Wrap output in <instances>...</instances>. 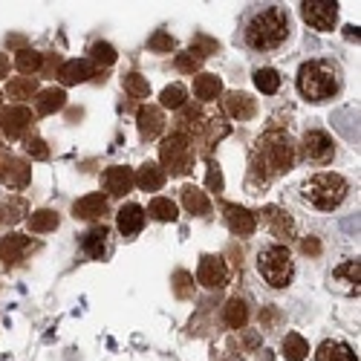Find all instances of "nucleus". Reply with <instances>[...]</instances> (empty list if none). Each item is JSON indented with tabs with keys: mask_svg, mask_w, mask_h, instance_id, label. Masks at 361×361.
<instances>
[{
	"mask_svg": "<svg viewBox=\"0 0 361 361\" xmlns=\"http://www.w3.org/2000/svg\"><path fill=\"white\" fill-rule=\"evenodd\" d=\"M289 35V15L283 9H266L252 18L246 29V41L255 49H278Z\"/></svg>",
	"mask_w": 361,
	"mask_h": 361,
	"instance_id": "obj_1",
	"label": "nucleus"
},
{
	"mask_svg": "<svg viewBox=\"0 0 361 361\" xmlns=\"http://www.w3.org/2000/svg\"><path fill=\"white\" fill-rule=\"evenodd\" d=\"M298 90L304 93L310 102H326L336 96L338 81H336V70L326 61H310L300 67L298 73Z\"/></svg>",
	"mask_w": 361,
	"mask_h": 361,
	"instance_id": "obj_2",
	"label": "nucleus"
},
{
	"mask_svg": "<svg viewBox=\"0 0 361 361\" xmlns=\"http://www.w3.org/2000/svg\"><path fill=\"white\" fill-rule=\"evenodd\" d=\"M347 179L338 176V173H315L310 183L304 185V197L321 208V212H333V208H338L347 197Z\"/></svg>",
	"mask_w": 361,
	"mask_h": 361,
	"instance_id": "obj_3",
	"label": "nucleus"
},
{
	"mask_svg": "<svg viewBox=\"0 0 361 361\" xmlns=\"http://www.w3.org/2000/svg\"><path fill=\"white\" fill-rule=\"evenodd\" d=\"M257 269L266 278V283L275 286V289H286L292 283V275H295V263H292V255H289L286 246L263 249L260 257H257Z\"/></svg>",
	"mask_w": 361,
	"mask_h": 361,
	"instance_id": "obj_4",
	"label": "nucleus"
},
{
	"mask_svg": "<svg viewBox=\"0 0 361 361\" xmlns=\"http://www.w3.org/2000/svg\"><path fill=\"white\" fill-rule=\"evenodd\" d=\"M162 165L171 171V173H188L191 171V162H194V154H191V145L185 139V133H173L165 139L162 150Z\"/></svg>",
	"mask_w": 361,
	"mask_h": 361,
	"instance_id": "obj_5",
	"label": "nucleus"
},
{
	"mask_svg": "<svg viewBox=\"0 0 361 361\" xmlns=\"http://www.w3.org/2000/svg\"><path fill=\"white\" fill-rule=\"evenodd\" d=\"M260 145H266V147H263V157H266L269 168H272L275 173L292 168V162H295V147H292L289 136H272V139H266V142H260Z\"/></svg>",
	"mask_w": 361,
	"mask_h": 361,
	"instance_id": "obj_6",
	"label": "nucleus"
},
{
	"mask_svg": "<svg viewBox=\"0 0 361 361\" xmlns=\"http://www.w3.org/2000/svg\"><path fill=\"white\" fill-rule=\"evenodd\" d=\"M197 281L208 289H220L228 283V266L223 257H202L197 269Z\"/></svg>",
	"mask_w": 361,
	"mask_h": 361,
	"instance_id": "obj_7",
	"label": "nucleus"
},
{
	"mask_svg": "<svg viewBox=\"0 0 361 361\" xmlns=\"http://www.w3.org/2000/svg\"><path fill=\"white\" fill-rule=\"evenodd\" d=\"M300 12H304V20L310 26L321 29V32H329L338 20V6L336 4H304Z\"/></svg>",
	"mask_w": 361,
	"mask_h": 361,
	"instance_id": "obj_8",
	"label": "nucleus"
},
{
	"mask_svg": "<svg viewBox=\"0 0 361 361\" xmlns=\"http://www.w3.org/2000/svg\"><path fill=\"white\" fill-rule=\"evenodd\" d=\"M29 125H32V113H29L26 107H6L4 113H0V128H4V133L9 139H18L29 130Z\"/></svg>",
	"mask_w": 361,
	"mask_h": 361,
	"instance_id": "obj_9",
	"label": "nucleus"
},
{
	"mask_svg": "<svg viewBox=\"0 0 361 361\" xmlns=\"http://www.w3.org/2000/svg\"><path fill=\"white\" fill-rule=\"evenodd\" d=\"M29 179H32V171H29V165L23 159H6L4 165H0V183H4L6 188H12V191L26 188Z\"/></svg>",
	"mask_w": 361,
	"mask_h": 361,
	"instance_id": "obj_10",
	"label": "nucleus"
},
{
	"mask_svg": "<svg viewBox=\"0 0 361 361\" xmlns=\"http://www.w3.org/2000/svg\"><path fill=\"white\" fill-rule=\"evenodd\" d=\"M102 185L113 197H125L133 188V171L130 168H122V165H113V168H107L102 173Z\"/></svg>",
	"mask_w": 361,
	"mask_h": 361,
	"instance_id": "obj_11",
	"label": "nucleus"
},
{
	"mask_svg": "<svg viewBox=\"0 0 361 361\" xmlns=\"http://www.w3.org/2000/svg\"><path fill=\"white\" fill-rule=\"evenodd\" d=\"M304 150H307V157L312 162H329L336 154V147H333V139H329L324 130H310L304 136Z\"/></svg>",
	"mask_w": 361,
	"mask_h": 361,
	"instance_id": "obj_12",
	"label": "nucleus"
},
{
	"mask_svg": "<svg viewBox=\"0 0 361 361\" xmlns=\"http://www.w3.org/2000/svg\"><path fill=\"white\" fill-rule=\"evenodd\" d=\"M358 275H361V263L358 260H347V263H341L336 269L329 281H333L336 289H341L347 295H358Z\"/></svg>",
	"mask_w": 361,
	"mask_h": 361,
	"instance_id": "obj_13",
	"label": "nucleus"
},
{
	"mask_svg": "<svg viewBox=\"0 0 361 361\" xmlns=\"http://www.w3.org/2000/svg\"><path fill=\"white\" fill-rule=\"evenodd\" d=\"M139 133H142V139H157L159 133H162V128H165V116H162V110L159 107H154V104H147V107H142L139 110Z\"/></svg>",
	"mask_w": 361,
	"mask_h": 361,
	"instance_id": "obj_14",
	"label": "nucleus"
},
{
	"mask_svg": "<svg viewBox=\"0 0 361 361\" xmlns=\"http://www.w3.org/2000/svg\"><path fill=\"white\" fill-rule=\"evenodd\" d=\"M73 214L81 217V220H96V217H104L107 214V200L102 194H90V197H81L75 205H73Z\"/></svg>",
	"mask_w": 361,
	"mask_h": 361,
	"instance_id": "obj_15",
	"label": "nucleus"
},
{
	"mask_svg": "<svg viewBox=\"0 0 361 361\" xmlns=\"http://www.w3.org/2000/svg\"><path fill=\"white\" fill-rule=\"evenodd\" d=\"M226 223L240 237H249L255 231V214H249L246 208H240V205H226Z\"/></svg>",
	"mask_w": 361,
	"mask_h": 361,
	"instance_id": "obj_16",
	"label": "nucleus"
},
{
	"mask_svg": "<svg viewBox=\"0 0 361 361\" xmlns=\"http://www.w3.org/2000/svg\"><path fill=\"white\" fill-rule=\"evenodd\" d=\"M29 249H32V240L20 237V234H12V237H6L4 243H0V257H4L9 266H15V263L23 260V255H26Z\"/></svg>",
	"mask_w": 361,
	"mask_h": 361,
	"instance_id": "obj_17",
	"label": "nucleus"
},
{
	"mask_svg": "<svg viewBox=\"0 0 361 361\" xmlns=\"http://www.w3.org/2000/svg\"><path fill=\"white\" fill-rule=\"evenodd\" d=\"M142 226H145V212L142 208L136 202L122 205V212H118V231H122L125 237H133V234L142 231Z\"/></svg>",
	"mask_w": 361,
	"mask_h": 361,
	"instance_id": "obj_18",
	"label": "nucleus"
},
{
	"mask_svg": "<svg viewBox=\"0 0 361 361\" xmlns=\"http://www.w3.org/2000/svg\"><path fill=\"white\" fill-rule=\"evenodd\" d=\"M133 183H139L142 191H159L165 185V171L157 162H145L139 168V173L133 176Z\"/></svg>",
	"mask_w": 361,
	"mask_h": 361,
	"instance_id": "obj_19",
	"label": "nucleus"
},
{
	"mask_svg": "<svg viewBox=\"0 0 361 361\" xmlns=\"http://www.w3.org/2000/svg\"><path fill=\"white\" fill-rule=\"evenodd\" d=\"M226 110H228L234 118H240V122H246V118H252V116L257 113V104H255V99H252L249 93H231V96L226 99Z\"/></svg>",
	"mask_w": 361,
	"mask_h": 361,
	"instance_id": "obj_20",
	"label": "nucleus"
},
{
	"mask_svg": "<svg viewBox=\"0 0 361 361\" xmlns=\"http://www.w3.org/2000/svg\"><path fill=\"white\" fill-rule=\"evenodd\" d=\"M81 249H84L90 257L102 260V255H104V249H107V228H104V226L90 228V231L84 234V240H81Z\"/></svg>",
	"mask_w": 361,
	"mask_h": 361,
	"instance_id": "obj_21",
	"label": "nucleus"
},
{
	"mask_svg": "<svg viewBox=\"0 0 361 361\" xmlns=\"http://www.w3.org/2000/svg\"><path fill=\"white\" fill-rule=\"evenodd\" d=\"M183 205L188 208L191 214H197V217H205L208 212H212V202H208L205 191H200V188H194V185H185V188H183Z\"/></svg>",
	"mask_w": 361,
	"mask_h": 361,
	"instance_id": "obj_22",
	"label": "nucleus"
},
{
	"mask_svg": "<svg viewBox=\"0 0 361 361\" xmlns=\"http://www.w3.org/2000/svg\"><path fill=\"white\" fill-rule=\"evenodd\" d=\"M315 358H318V361H358L355 353H353L347 344H341V341H324V344L318 347Z\"/></svg>",
	"mask_w": 361,
	"mask_h": 361,
	"instance_id": "obj_23",
	"label": "nucleus"
},
{
	"mask_svg": "<svg viewBox=\"0 0 361 361\" xmlns=\"http://www.w3.org/2000/svg\"><path fill=\"white\" fill-rule=\"evenodd\" d=\"M194 93L202 102H214L223 93V81L217 75H197L194 78Z\"/></svg>",
	"mask_w": 361,
	"mask_h": 361,
	"instance_id": "obj_24",
	"label": "nucleus"
},
{
	"mask_svg": "<svg viewBox=\"0 0 361 361\" xmlns=\"http://www.w3.org/2000/svg\"><path fill=\"white\" fill-rule=\"evenodd\" d=\"M58 78H61V84H81V81H87L90 78V64L87 61H67V64H61V70H58Z\"/></svg>",
	"mask_w": 361,
	"mask_h": 361,
	"instance_id": "obj_25",
	"label": "nucleus"
},
{
	"mask_svg": "<svg viewBox=\"0 0 361 361\" xmlns=\"http://www.w3.org/2000/svg\"><path fill=\"white\" fill-rule=\"evenodd\" d=\"M64 104H67V93H64V90H44V93L38 96V102H35V107H38L41 116H49L55 110H61Z\"/></svg>",
	"mask_w": 361,
	"mask_h": 361,
	"instance_id": "obj_26",
	"label": "nucleus"
},
{
	"mask_svg": "<svg viewBox=\"0 0 361 361\" xmlns=\"http://www.w3.org/2000/svg\"><path fill=\"white\" fill-rule=\"evenodd\" d=\"M15 64H18L20 73L32 75V73H41V70H44V55L35 52V49H29V47H23V49L18 52V58H15Z\"/></svg>",
	"mask_w": 361,
	"mask_h": 361,
	"instance_id": "obj_27",
	"label": "nucleus"
},
{
	"mask_svg": "<svg viewBox=\"0 0 361 361\" xmlns=\"http://www.w3.org/2000/svg\"><path fill=\"white\" fill-rule=\"evenodd\" d=\"M35 90H38V81L32 75H20V78H12L9 81L6 93H9V99H32Z\"/></svg>",
	"mask_w": 361,
	"mask_h": 361,
	"instance_id": "obj_28",
	"label": "nucleus"
},
{
	"mask_svg": "<svg viewBox=\"0 0 361 361\" xmlns=\"http://www.w3.org/2000/svg\"><path fill=\"white\" fill-rule=\"evenodd\" d=\"M246 321H249V310H246L243 300H240V298L228 300V304H226V324H228L231 329H243Z\"/></svg>",
	"mask_w": 361,
	"mask_h": 361,
	"instance_id": "obj_29",
	"label": "nucleus"
},
{
	"mask_svg": "<svg viewBox=\"0 0 361 361\" xmlns=\"http://www.w3.org/2000/svg\"><path fill=\"white\" fill-rule=\"evenodd\" d=\"M307 353H310V344L300 338L298 333H289L283 338V355H286V361H304Z\"/></svg>",
	"mask_w": 361,
	"mask_h": 361,
	"instance_id": "obj_30",
	"label": "nucleus"
},
{
	"mask_svg": "<svg viewBox=\"0 0 361 361\" xmlns=\"http://www.w3.org/2000/svg\"><path fill=\"white\" fill-rule=\"evenodd\" d=\"M29 228H32L35 234L55 231V228H58V214L49 212V208H44V212H35L32 217H29Z\"/></svg>",
	"mask_w": 361,
	"mask_h": 361,
	"instance_id": "obj_31",
	"label": "nucleus"
},
{
	"mask_svg": "<svg viewBox=\"0 0 361 361\" xmlns=\"http://www.w3.org/2000/svg\"><path fill=\"white\" fill-rule=\"evenodd\" d=\"M147 214L154 217V220H162V223H173L176 220V205L171 200H165V197H157L154 202H150Z\"/></svg>",
	"mask_w": 361,
	"mask_h": 361,
	"instance_id": "obj_32",
	"label": "nucleus"
},
{
	"mask_svg": "<svg viewBox=\"0 0 361 361\" xmlns=\"http://www.w3.org/2000/svg\"><path fill=\"white\" fill-rule=\"evenodd\" d=\"M255 84H257V90L260 93H266V96H272V93H278V87H281V75L275 73V70H257L255 73Z\"/></svg>",
	"mask_w": 361,
	"mask_h": 361,
	"instance_id": "obj_33",
	"label": "nucleus"
},
{
	"mask_svg": "<svg viewBox=\"0 0 361 361\" xmlns=\"http://www.w3.org/2000/svg\"><path fill=\"white\" fill-rule=\"evenodd\" d=\"M125 90H128L130 99H150V84L139 73H128L125 75Z\"/></svg>",
	"mask_w": 361,
	"mask_h": 361,
	"instance_id": "obj_34",
	"label": "nucleus"
},
{
	"mask_svg": "<svg viewBox=\"0 0 361 361\" xmlns=\"http://www.w3.org/2000/svg\"><path fill=\"white\" fill-rule=\"evenodd\" d=\"M162 104L171 107V110H179V107L185 104V87H183V84L165 87V90H162Z\"/></svg>",
	"mask_w": 361,
	"mask_h": 361,
	"instance_id": "obj_35",
	"label": "nucleus"
},
{
	"mask_svg": "<svg viewBox=\"0 0 361 361\" xmlns=\"http://www.w3.org/2000/svg\"><path fill=\"white\" fill-rule=\"evenodd\" d=\"M266 214H269V220H272V228H275L278 237H292V228L295 226H292V220L283 212H278V208H269Z\"/></svg>",
	"mask_w": 361,
	"mask_h": 361,
	"instance_id": "obj_36",
	"label": "nucleus"
},
{
	"mask_svg": "<svg viewBox=\"0 0 361 361\" xmlns=\"http://www.w3.org/2000/svg\"><path fill=\"white\" fill-rule=\"evenodd\" d=\"M173 292H176V298H191L194 295V278L188 272H176L173 275Z\"/></svg>",
	"mask_w": 361,
	"mask_h": 361,
	"instance_id": "obj_37",
	"label": "nucleus"
},
{
	"mask_svg": "<svg viewBox=\"0 0 361 361\" xmlns=\"http://www.w3.org/2000/svg\"><path fill=\"white\" fill-rule=\"evenodd\" d=\"M220 47H217V41H212V38H205V35H200V38H194V44H191V55L197 52V58L202 61L205 55H212V52H217Z\"/></svg>",
	"mask_w": 361,
	"mask_h": 361,
	"instance_id": "obj_38",
	"label": "nucleus"
},
{
	"mask_svg": "<svg viewBox=\"0 0 361 361\" xmlns=\"http://www.w3.org/2000/svg\"><path fill=\"white\" fill-rule=\"evenodd\" d=\"M147 47L154 52H171L176 47V41L168 32H154V35H150V41H147Z\"/></svg>",
	"mask_w": 361,
	"mask_h": 361,
	"instance_id": "obj_39",
	"label": "nucleus"
},
{
	"mask_svg": "<svg viewBox=\"0 0 361 361\" xmlns=\"http://www.w3.org/2000/svg\"><path fill=\"white\" fill-rule=\"evenodd\" d=\"M90 52H93V58H96V61H102V64H113L116 61V49L107 41L93 44V49H90Z\"/></svg>",
	"mask_w": 361,
	"mask_h": 361,
	"instance_id": "obj_40",
	"label": "nucleus"
},
{
	"mask_svg": "<svg viewBox=\"0 0 361 361\" xmlns=\"http://www.w3.org/2000/svg\"><path fill=\"white\" fill-rule=\"evenodd\" d=\"M26 154L32 159H49V147H47L44 139H29L26 142Z\"/></svg>",
	"mask_w": 361,
	"mask_h": 361,
	"instance_id": "obj_41",
	"label": "nucleus"
},
{
	"mask_svg": "<svg viewBox=\"0 0 361 361\" xmlns=\"http://www.w3.org/2000/svg\"><path fill=\"white\" fill-rule=\"evenodd\" d=\"M176 67L183 70V73H197L200 70V58L197 55H191V52H183V55H176Z\"/></svg>",
	"mask_w": 361,
	"mask_h": 361,
	"instance_id": "obj_42",
	"label": "nucleus"
},
{
	"mask_svg": "<svg viewBox=\"0 0 361 361\" xmlns=\"http://www.w3.org/2000/svg\"><path fill=\"white\" fill-rule=\"evenodd\" d=\"M205 183H208V191H223V173L217 165H208V176H205Z\"/></svg>",
	"mask_w": 361,
	"mask_h": 361,
	"instance_id": "obj_43",
	"label": "nucleus"
},
{
	"mask_svg": "<svg viewBox=\"0 0 361 361\" xmlns=\"http://www.w3.org/2000/svg\"><path fill=\"white\" fill-rule=\"evenodd\" d=\"M18 212H23V202H20V200H15V205H12V208L6 205V214H4V220L18 223V220H20V214H18Z\"/></svg>",
	"mask_w": 361,
	"mask_h": 361,
	"instance_id": "obj_44",
	"label": "nucleus"
},
{
	"mask_svg": "<svg viewBox=\"0 0 361 361\" xmlns=\"http://www.w3.org/2000/svg\"><path fill=\"white\" fill-rule=\"evenodd\" d=\"M300 249H304L307 255H318L321 252V246L315 243V240H304V246H300Z\"/></svg>",
	"mask_w": 361,
	"mask_h": 361,
	"instance_id": "obj_45",
	"label": "nucleus"
},
{
	"mask_svg": "<svg viewBox=\"0 0 361 361\" xmlns=\"http://www.w3.org/2000/svg\"><path fill=\"white\" fill-rule=\"evenodd\" d=\"M9 73V61H6V55H0V78H4Z\"/></svg>",
	"mask_w": 361,
	"mask_h": 361,
	"instance_id": "obj_46",
	"label": "nucleus"
},
{
	"mask_svg": "<svg viewBox=\"0 0 361 361\" xmlns=\"http://www.w3.org/2000/svg\"><path fill=\"white\" fill-rule=\"evenodd\" d=\"M0 214H4V212H0Z\"/></svg>",
	"mask_w": 361,
	"mask_h": 361,
	"instance_id": "obj_47",
	"label": "nucleus"
}]
</instances>
